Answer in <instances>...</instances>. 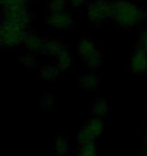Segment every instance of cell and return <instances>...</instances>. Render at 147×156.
I'll list each match as a JSON object with an SVG mask.
<instances>
[{
    "mask_svg": "<svg viewBox=\"0 0 147 156\" xmlns=\"http://www.w3.org/2000/svg\"><path fill=\"white\" fill-rule=\"evenodd\" d=\"M144 17L142 11L130 0H115L112 3V19L123 28L136 25Z\"/></svg>",
    "mask_w": 147,
    "mask_h": 156,
    "instance_id": "6da1fadb",
    "label": "cell"
},
{
    "mask_svg": "<svg viewBox=\"0 0 147 156\" xmlns=\"http://www.w3.org/2000/svg\"><path fill=\"white\" fill-rule=\"evenodd\" d=\"M78 54L81 55V58L84 60V63L89 66V67H98L100 61H101V55H100V51L97 48V44L88 38V37H83L78 43Z\"/></svg>",
    "mask_w": 147,
    "mask_h": 156,
    "instance_id": "5b68a950",
    "label": "cell"
},
{
    "mask_svg": "<svg viewBox=\"0 0 147 156\" xmlns=\"http://www.w3.org/2000/svg\"><path fill=\"white\" fill-rule=\"evenodd\" d=\"M139 43H141V49L147 52V29L141 34V37H139Z\"/></svg>",
    "mask_w": 147,
    "mask_h": 156,
    "instance_id": "e0dca14e",
    "label": "cell"
},
{
    "mask_svg": "<svg viewBox=\"0 0 147 156\" xmlns=\"http://www.w3.org/2000/svg\"><path fill=\"white\" fill-rule=\"evenodd\" d=\"M103 132V121L101 119H91L84 124V127L78 133V141L81 144H89L92 139L98 138Z\"/></svg>",
    "mask_w": 147,
    "mask_h": 156,
    "instance_id": "8992f818",
    "label": "cell"
},
{
    "mask_svg": "<svg viewBox=\"0 0 147 156\" xmlns=\"http://www.w3.org/2000/svg\"><path fill=\"white\" fill-rule=\"evenodd\" d=\"M55 147H57V154L58 156H64L67 153V141L64 136L58 135L55 139Z\"/></svg>",
    "mask_w": 147,
    "mask_h": 156,
    "instance_id": "7c38bea8",
    "label": "cell"
},
{
    "mask_svg": "<svg viewBox=\"0 0 147 156\" xmlns=\"http://www.w3.org/2000/svg\"><path fill=\"white\" fill-rule=\"evenodd\" d=\"M95 154H97L95 145L92 142H89V144H83V148H81L78 156H95Z\"/></svg>",
    "mask_w": 147,
    "mask_h": 156,
    "instance_id": "9a60e30c",
    "label": "cell"
},
{
    "mask_svg": "<svg viewBox=\"0 0 147 156\" xmlns=\"http://www.w3.org/2000/svg\"><path fill=\"white\" fill-rule=\"evenodd\" d=\"M26 60H23V63H26L28 66H34V61L31 60V57H25Z\"/></svg>",
    "mask_w": 147,
    "mask_h": 156,
    "instance_id": "d6986e66",
    "label": "cell"
},
{
    "mask_svg": "<svg viewBox=\"0 0 147 156\" xmlns=\"http://www.w3.org/2000/svg\"><path fill=\"white\" fill-rule=\"evenodd\" d=\"M86 2L88 0H69L70 6H74V8H83L86 5Z\"/></svg>",
    "mask_w": 147,
    "mask_h": 156,
    "instance_id": "ac0fdd59",
    "label": "cell"
},
{
    "mask_svg": "<svg viewBox=\"0 0 147 156\" xmlns=\"http://www.w3.org/2000/svg\"><path fill=\"white\" fill-rule=\"evenodd\" d=\"M107 103H106V100H97L95 101V104H94V113L97 115V116H103V115H106L107 113Z\"/></svg>",
    "mask_w": 147,
    "mask_h": 156,
    "instance_id": "4fadbf2b",
    "label": "cell"
},
{
    "mask_svg": "<svg viewBox=\"0 0 147 156\" xmlns=\"http://www.w3.org/2000/svg\"><path fill=\"white\" fill-rule=\"evenodd\" d=\"M25 43L28 44L29 49H34V51H38V52H43V49L46 46V40H43L40 37H35V35H26Z\"/></svg>",
    "mask_w": 147,
    "mask_h": 156,
    "instance_id": "9c48e42d",
    "label": "cell"
},
{
    "mask_svg": "<svg viewBox=\"0 0 147 156\" xmlns=\"http://www.w3.org/2000/svg\"><path fill=\"white\" fill-rule=\"evenodd\" d=\"M86 16L92 23H103L112 19V3L107 0H92L88 5Z\"/></svg>",
    "mask_w": 147,
    "mask_h": 156,
    "instance_id": "277c9868",
    "label": "cell"
},
{
    "mask_svg": "<svg viewBox=\"0 0 147 156\" xmlns=\"http://www.w3.org/2000/svg\"><path fill=\"white\" fill-rule=\"evenodd\" d=\"M48 25L52 28V29H67L72 26V19L67 12L64 11H60V12H51L48 16Z\"/></svg>",
    "mask_w": 147,
    "mask_h": 156,
    "instance_id": "52a82bcc",
    "label": "cell"
},
{
    "mask_svg": "<svg viewBox=\"0 0 147 156\" xmlns=\"http://www.w3.org/2000/svg\"><path fill=\"white\" fill-rule=\"evenodd\" d=\"M2 6L5 20H11L22 28L29 25V0H2Z\"/></svg>",
    "mask_w": 147,
    "mask_h": 156,
    "instance_id": "7a4b0ae2",
    "label": "cell"
},
{
    "mask_svg": "<svg viewBox=\"0 0 147 156\" xmlns=\"http://www.w3.org/2000/svg\"><path fill=\"white\" fill-rule=\"evenodd\" d=\"M78 81H80V86L86 90H94L98 87V80L94 75H83V76H80Z\"/></svg>",
    "mask_w": 147,
    "mask_h": 156,
    "instance_id": "8fae6325",
    "label": "cell"
},
{
    "mask_svg": "<svg viewBox=\"0 0 147 156\" xmlns=\"http://www.w3.org/2000/svg\"><path fill=\"white\" fill-rule=\"evenodd\" d=\"M145 138H147V133H145Z\"/></svg>",
    "mask_w": 147,
    "mask_h": 156,
    "instance_id": "ffe728a7",
    "label": "cell"
},
{
    "mask_svg": "<svg viewBox=\"0 0 147 156\" xmlns=\"http://www.w3.org/2000/svg\"><path fill=\"white\" fill-rule=\"evenodd\" d=\"M54 103H55V101H54V97H52V95H48V94H46V95L41 98V106L45 107V110H51L52 106H54Z\"/></svg>",
    "mask_w": 147,
    "mask_h": 156,
    "instance_id": "2e32d148",
    "label": "cell"
},
{
    "mask_svg": "<svg viewBox=\"0 0 147 156\" xmlns=\"http://www.w3.org/2000/svg\"><path fill=\"white\" fill-rule=\"evenodd\" d=\"M130 64H132V69L135 72H144V70H147V54H145V51L138 49L132 55Z\"/></svg>",
    "mask_w": 147,
    "mask_h": 156,
    "instance_id": "ba28073f",
    "label": "cell"
},
{
    "mask_svg": "<svg viewBox=\"0 0 147 156\" xmlns=\"http://www.w3.org/2000/svg\"><path fill=\"white\" fill-rule=\"evenodd\" d=\"M0 38L5 46H17L19 43L25 41L26 35H25V28H22L20 25L11 22V20H3L2 28H0Z\"/></svg>",
    "mask_w": 147,
    "mask_h": 156,
    "instance_id": "3957f363",
    "label": "cell"
},
{
    "mask_svg": "<svg viewBox=\"0 0 147 156\" xmlns=\"http://www.w3.org/2000/svg\"><path fill=\"white\" fill-rule=\"evenodd\" d=\"M66 0H51L49 2V11L51 12H60L64 9Z\"/></svg>",
    "mask_w": 147,
    "mask_h": 156,
    "instance_id": "5bb4252c",
    "label": "cell"
},
{
    "mask_svg": "<svg viewBox=\"0 0 147 156\" xmlns=\"http://www.w3.org/2000/svg\"><path fill=\"white\" fill-rule=\"evenodd\" d=\"M61 69L58 66H43L40 70V78L41 80H52V78L58 76Z\"/></svg>",
    "mask_w": 147,
    "mask_h": 156,
    "instance_id": "30bf717a",
    "label": "cell"
}]
</instances>
